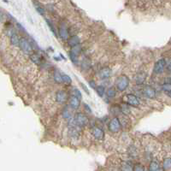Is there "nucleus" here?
I'll use <instances>...</instances> for the list:
<instances>
[{
  "instance_id": "1",
  "label": "nucleus",
  "mask_w": 171,
  "mask_h": 171,
  "mask_svg": "<svg viewBox=\"0 0 171 171\" xmlns=\"http://www.w3.org/2000/svg\"><path fill=\"white\" fill-rule=\"evenodd\" d=\"M115 85H116V88L117 90H119L120 92H123L125 91L128 85H129V79L127 76L126 75H121L117 78L116 80V82H115Z\"/></svg>"
},
{
  "instance_id": "2",
  "label": "nucleus",
  "mask_w": 171,
  "mask_h": 171,
  "mask_svg": "<svg viewBox=\"0 0 171 171\" xmlns=\"http://www.w3.org/2000/svg\"><path fill=\"white\" fill-rule=\"evenodd\" d=\"M122 100L127 105L133 106V107H137V106L139 105V100L134 94H131V93L126 94V95L123 96Z\"/></svg>"
},
{
  "instance_id": "3",
  "label": "nucleus",
  "mask_w": 171,
  "mask_h": 171,
  "mask_svg": "<svg viewBox=\"0 0 171 171\" xmlns=\"http://www.w3.org/2000/svg\"><path fill=\"white\" fill-rule=\"evenodd\" d=\"M74 120L76 125L80 127H83L87 126L89 122L87 116L83 113H76L74 117Z\"/></svg>"
},
{
  "instance_id": "4",
  "label": "nucleus",
  "mask_w": 171,
  "mask_h": 171,
  "mask_svg": "<svg viewBox=\"0 0 171 171\" xmlns=\"http://www.w3.org/2000/svg\"><path fill=\"white\" fill-rule=\"evenodd\" d=\"M19 46L21 49V51L27 54H30L33 48L31 46V44L29 42L28 40H27L26 38H21L19 40Z\"/></svg>"
},
{
  "instance_id": "5",
  "label": "nucleus",
  "mask_w": 171,
  "mask_h": 171,
  "mask_svg": "<svg viewBox=\"0 0 171 171\" xmlns=\"http://www.w3.org/2000/svg\"><path fill=\"white\" fill-rule=\"evenodd\" d=\"M165 68H166V59L163 58L155 62V65L153 68V72L157 74H160L164 72Z\"/></svg>"
},
{
  "instance_id": "6",
  "label": "nucleus",
  "mask_w": 171,
  "mask_h": 171,
  "mask_svg": "<svg viewBox=\"0 0 171 171\" xmlns=\"http://www.w3.org/2000/svg\"><path fill=\"white\" fill-rule=\"evenodd\" d=\"M121 124L120 120L117 117H114L111 119V121L109 123V129L112 133H117L121 130Z\"/></svg>"
},
{
  "instance_id": "7",
  "label": "nucleus",
  "mask_w": 171,
  "mask_h": 171,
  "mask_svg": "<svg viewBox=\"0 0 171 171\" xmlns=\"http://www.w3.org/2000/svg\"><path fill=\"white\" fill-rule=\"evenodd\" d=\"M71 48L72 49H71V51L69 52V57H70L71 61L74 63H76L77 61H78V56L80 55V53L81 52V47H80V46L79 44V45H77L75 46L71 47Z\"/></svg>"
},
{
  "instance_id": "8",
  "label": "nucleus",
  "mask_w": 171,
  "mask_h": 171,
  "mask_svg": "<svg viewBox=\"0 0 171 171\" xmlns=\"http://www.w3.org/2000/svg\"><path fill=\"white\" fill-rule=\"evenodd\" d=\"M91 133L94 136V138L98 139H104V136H105V132L104 130L99 127H92V130H91Z\"/></svg>"
},
{
  "instance_id": "9",
  "label": "nucleus",
  "mask_w": 171,
  "mask_h": 171,
  "mask_svg": "<svg viewBox=\"0 0 171 171\" xmlns=\"http://www.w3.org/2000/svg\"><path fill=\"white\" fill-rule=\"evenodd\" d=\"M68 94L63 90H59L56 93V101L59 104H64L68 100Z\"/></svg>"
},
{
  "instance_id": "10",
  "label": "nucleus",
  "mask_w": 171,
  "mask_h": 171,
  "mask_svg": "<svg viewBox=\"0 0 171 171\" xmlns=\"http://www.w3.org/2000/svg\"><path fill=\"white\" fill-rule=\"evenodd\" d=\"M143 93L147 99H154L156 97V90L151 86H146L143 89Z\"/></svg>"
},
{
  "instance_id": "11",
  "label": "nucleus",
  "mask_w": 171,
  "mask_h": 171,
  "mask_svg": "<svg viewBox=\"0 0 171 171\" xmlns=\"http://www.w3.org/2000/svg\"><path fill=\"white\" fill-rule=\"evenodd\" d=\"M58 35L60 36V38L62 40H67L68 39V28L66 27V26L64 24L60 25L59 28H58Z\"/></svg>"
},
{
  "instance_id": "12",
  "label": "nucleus",
  "mask_w": 171,
  "mask_h": 171,
  "mask_svg": "<svg viewBox=\"0 0 171 171\" xmlns=\"http://www.w3.org/2000/svg\"><path fill=\"white\" fill-rule=\"evenodd\" d=\"M80 99H78L77 97L72 95L70 99H69V105L72 109L74 110H76L80 107Z\"/></svg>"
},
{
  "instance_id": "13",
  "label": "nucleus",
  "mask_w": 171,
  "mask_h": 171,
  "mask_svg": "<svg viewBox=\"0 0 171 171\" xmlns=\"http://www.w3.org/2000/svg\"><path fill=\"white\" fill-rule=\"evenodd\" d=\"M111 69L106 67V68H103L100 69V71L99 73V77L101 79L105 80V79H108L111 76Z\"/></svg>"
},
{
  "instance_id": "14",
  "label": "nucleus",
  "mask_w": 171,
  "mask_h": 171,
  "mask_svg": "<svg viewBox=\"0 0 171 171\" xmlns=\"http://www.w3.org/2000/svg\"><path fill=\"white\" fill-rule=\"evenodd\" d=\"M79 44H80V38L77 35H73L68 40V45L70 47L75 46H77Z\"/></svg>"
},
{
  "instance_id": "15",
  "label": "nucleus",
  "mask_w": 171,
  "mask_h": 171,
  "mask_svg": "<svg viewBox=\"0 0 171 171\" xmlns=\"http://www.w3.org/2000/svg\"><path fill=\"white\" fill-rule=\"evenodd\" d=\"M149 171H161L163 170V169L161 168L159 163H158L157 161H152L151 162L150 164V166H149Z\"/></svg>"
},
{
  "instance_id": "16",
  "label": "nucleus",
  "mask_w": 171,
  "mask_h": 171,
  "mask_svg": "<svg viewBox=\"0 0 171 171\" xmlns=\"http://www.w3.org/2000/svg\"><path fill=\"white\" fill-rule=\"evenodd\" d=\"M162 90L165 93V94L168 95V97H170L171 86H170V79L168 80V82H164L162 86Z\"/></svg>"
},
{
  "instance_id": "17",
  "label": "nucleus",
  "mask_w": 171,
  "mask_h": 171,
  "mask_svg": "<svg viewBox=\"0 0 171 171\" xmlns=\"http://www.w3.org/2000/svg\"><path fill=\"white\" fill-rule=\"evenodd\" d=\"M19 37L17 35V34L15 33H13L11 35H10V43L12 46H19Z\"/></svg>"
},
{
  "instance_id": "18",
  "label": "nucleus",
  "mask_w": 171,
  "mask_h": 171,
  "mask_svg": "<svg viewBox=\"0 0 171 171\" xmlns=\"http://www.w3.org/2000/svg\"><path fill=\"white\" fill-rule=\"evenodd\" d=\"M30 59L32 60L33 62L36 63V64H40L41 62V57L39 53L37 52H34V53H32L30 55Z\"/></svg>"
},
{
  "instance_id": "19",
  "label": "nucleus",
  "mask_w": 171,
  "mask_h": 171,
  "mask_svg": "<svg viewBox=\"0 0 171 171\" xmlns=\"http://www.w3.org/2000/svg\"><path fill=\"white\" fill-rule=\"evenodd\" d=\"M146 74L144 73V72H140L137 74L136 76V83L137 84H142L145 80H146Z\"/></svg>"
},
{
  "instance_id": "20",
  "label": "nucleus",
  "mask_w": 171,
  "mask_h": 171,
  "mask_svg": "<svg viewBox=\"0 0 171 171\" xmlns=\"http://www.w3.org/2000/svg\"><path fill=\"white\" fill-rule=\"evenodd\" d=\"M171 169V159L170 158H166L163 164V170H170Z\"/></svg>"
},
{
  "instance_id": "21",
  "label": "nucleus",
  "mask_w": 171,
  "mask_h": 171,
  "mask_svg": "<svg viewBox=\"0 0 171 171\" xmlns=\"http://www.w3.org/2000/svg\"><path fill=\"white\" fill-rule=\"evenodd\" d=\"M95 89H96V92H97V93L99 94V97H101V98L104 97V95L105 93V87H103V86H98V87H95Z\"/></svg>"
},
{
  "instance_id": "22",
  "label": "nucleus",
  "mask_w": 171,
  "mask_h": 171,
  "mask_svg": "<svg viewBox=\"0 0 171 171\" xmlns=\"http://www.w3.org/2000/svg\"><path fill=\"white\" fill-rule=\"evenodd\" d=\"M62 73H60L58 70H55L54 71V80L55 81L58 83V84H61L62 81Z\"/></svg>"
},
{
  "instance_id": "23",
  "label": "nucleus",
  "mask_w": 171,
  "mask_h": 171,
  "mask_svg": "<svg viewBox=\"0 0 171 171\" xmlns=\"http://www.w3.org/2000/svg\"><path fill=\"white\" fill-rule=\"evenodd\" d=\"M61 75H62V82H64L65 84H70V83L72 82L71 78H70L68 74H63V73H62Z\"/></svg>"
},
{
  "instance_id": "24",
  "label": "nucleus",
  "mask_w": 171,
  "mask_h": 171,
  "mask_svg": "<svg viewBox=\"0 0 171 171\" xmlns=\"http://www.w3.org/2000/svg\"><path fill=\"white\" fill-rule=\"evenodd\" d=\"M106 94H107V97L109 99H113V98H115V91L114 88H110L107 91Z\"/></svg>"
},
{
  "instance_id": "25",
  "label": "nucleus",
  "mask_w": 171,
  "mask_h": 171,
  "mask_svg": "<svg viewBox=\"0 0 171 171\" xmlns=\"http://www.w3.org/2000/svg\"><path fill=\"white\" fill-rule=\"evenodd\" d=\"M62 117H63V118H66V119L71 117V114H70V112L68 111V107H65V108L63 109V111H62Z\"/></svg>"
},
{
  "instance_id": "26",
  "label": "nucleus",
  "mask_w": 171,
  "mask_h": 171,
  "mask_svg": "<svg viewBox=\"0 0 171 171\" xmlns=\"http://www.w3.org/2000/svg\"><path fill=\"white\" fill-rule=\"evenodd\" d=\"M73 95L74 96H75V97H77L78 99H81V93L80 92V90H78L77 88H74L73 89Z\"/></svg>"
},
{
  "instance_id": "27",
  "label": "nucleus",
  "mask_w": 171,
  "mask_h": 171,
  "mask_svg": "<svg viewBox=\"0 0 171 171\" xmlns=\"http://www.w3.org/2000/svg\"><path fill=\"white\" fill-rule=\"evenodd\" d=\"M132 170L133 171H144L145 170V168H144L141 164H135V165L133 166V168Z\"/></svg>"
},
{
  "instance_id": "28",
  "label": "nucleus",
  "mask_w": 171,
  "mask_h": 171,
  "mask_svg": "<svg viewBox=\"0 0 171 171\" xmlns=\"http://www.w3.org/2000/svg\"><path fill=\"white\" fill-rule=\"evenodd\" d=\"M46 22H47V24H48V26H49V27H51V30H52V33H53V34H55V35H57V33H56V29H55V27H54V26H53V25H52V23H51V21H49V20H47V19H46Z\"/></svg>"
},
{
  "instance_id": "29",
  "label": "nucleus",
  "mask_w": 171,
  "mask_h": 171,
  "mask_svg": "<svg viewBox=\"0 0 171 171\" xmlns=\"http://www.w3.org/2000/svg\"><path fill=\"white\" fill-rule=\"evenodd\" d=\"M35 7H36V9L38 10V12H39L40 14H41V15H44V14H45V10H44V9H43L40 5L36 4Z\"/></svg>"
},
{
  "instance_id": "30",
  "label": "nucleus",
  "mask_w": 171,
  "mask_h": 171,
  "mask_svg": "<svg viewBox=\"0 0 171 171\" xmlns=\"http://www.w3.org/2000/svg\"><path fill=\"white\" fill-rule=\"evenodd\" d=\"M84 107H85V109H86V111H87V112H89V113H91L92 112V110H91V108L87 105V104H85L84 105Z\"/></svg>"
},
{
  "instance_id": "31",
  "label": "nucleus",
  "mask_w": 171,
  "mask_h": 171,
  "mask_svg": "<svg viewBox=\"0 0 171 171\" xmlns=\"http://www.w3.org/2000/svg\"><path fill=\"white\" fill-rule=\"evenodd\" d=\"M89 84H90V86L93 87V88H95L96 87V85H95V82L93 81V80H92V81H90L89 82Z\"/></svg>"
},
{
  "instance_id": "32",
  "label": "nucleus",
  "mask_w": 171,
  "mask_h": 171,
  "mask_svg": "<svg viewBox=\"0 0 171 171\" xmlns=\"http://www.w3.org/2000/svg\"><path fill=\"white\" fill-rule=\"evenodd\" d=\"M3 13L0 11V21H3Z\"/></svg>"
}]
</instances>
